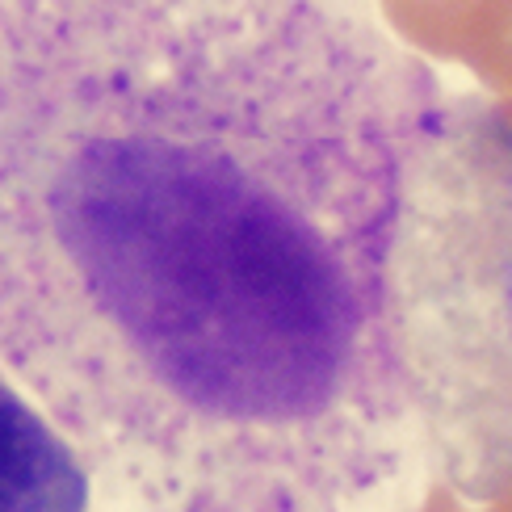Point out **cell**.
<instances>
[{
  "label": "cell",
  "mask_w": 512,
  "mask_h": 512,
  "mask_svg": "<svg viewBox=\"0 0 512 512\" xmlns=\"http://www.w3.org/2000/svg\"><path fill=\"white\" fill-rule=\"evenodd\" d=\"M441 97L370 0H0V366L131 512L395 475L387 256Z\"/></svg>",
  "instance_id": "cell-1"
},
{
  "label": "cell",
  "mask_w": 512,
  "mask_h": 512,
  "mask_svg": "<svg viewBox=\"0 0 512 512\" xmlns=\"http://www.w3.org/2000/svg\"><path fill=\"white\" fill-rule=\"evenodd\" d=\"M403 424L458 500H512V118L441 97L408 160L387 256Z\"/></svg>",
  "instance_id": "cell-2"
},
{
  "label": "cell",
  "mask_w": 512,
  "mask_h": 512,
  "mask_svg": "<svg viewBox=\"0 0 512 512\" xmlns=\"http://www.w3.org/2000/svg\"><path fill=\"white\" fill-rule=\"evenodd\" d=\"M93 466L0 374V512H89Z\"/></svg>",
  "instance_id": "cell-3"
}]
</instances>
